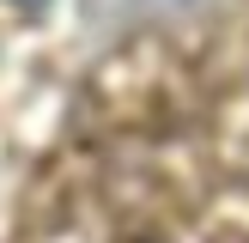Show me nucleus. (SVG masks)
<instances>
[{
    "label": "nucleus",
    "instance_id": "obj_1",
    "mask_svg": "<svg viewBox=\"0 0 249 243\" xmlns=\"http://www.w3.org/2000/svg\"><path fill=\"white\" fill-rule=\"evenodd\" d=\"M18 6H36V0H18Z\"/></svg>",
    "mask_w": 249,
    "mask_h": 243
}]
</instances>
